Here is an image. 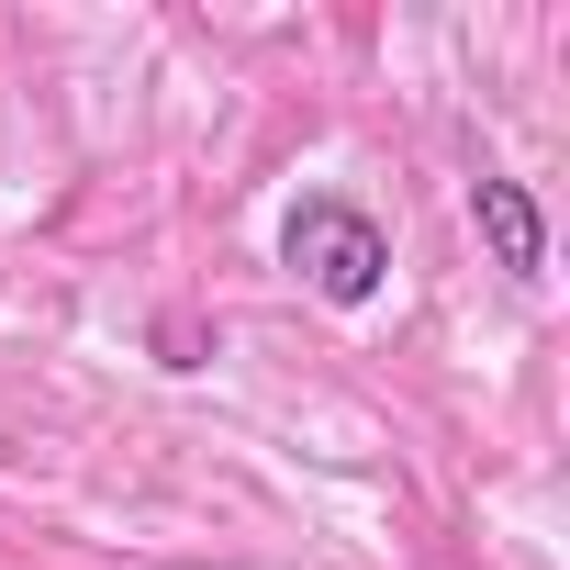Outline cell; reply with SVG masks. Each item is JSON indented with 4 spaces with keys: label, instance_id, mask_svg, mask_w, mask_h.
I'll return each instance as SVG.
<instances>
[{
    "label": "cell",
    "instance_id": "obj_1",
    "mask_svg": "<svg viewBox=\"0 0 570 570\" xmlns=\"http://www.w3.org/2000/svg\"><path fill=\"white\" fill-rule=\"evenodd\" d=\"M292 268L314 279L325 303H370L381 268H392V246H381L370 213H347V202H303V213H292Z\"/></svg>",
    "mask_w": 570,
    "mask_h": 570
},
{
    "label": "cell",
    "instance_id": "obj_2",
    "mask_svg": "<svg viewBox=\"0 0 570 570\" xmlns=\"http://www.w3.org/2000/svg\"><path fill=\"white\" fill-rule=\"evenodd\" d=\"M470 213H481V235H492V257H503L514 279L548 257V235H537V202H525L514 179H481V190H470Z\"/></svg>",
    "mask_w": 570,
    "mask_h": 570
}]
</instances>
